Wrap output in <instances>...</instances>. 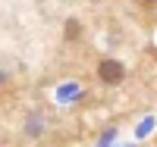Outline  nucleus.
Instances as JSON below:
<instances>
[{
	"label": "nucleus",
	"mask_w": 157,
	"mask_h": 147,
	"mask_svg": "<svg viewBox=\"0 0 157 147\" xmlns=\"http://www.w3.org/2000/svg\"><path fill=\"white\" fill-rule=\"evenodd\" d=\"M98 75H101V82H107V85H120L126 78V69H123V63H116V60H104L98 66Z\"/></svg>",
	"instance_id": "nucleus-1"
},
{
	"label": "nucleus",
	"mask_w": 157,
	"mask_h": 147,
	"mask_svg": "<svg viewBox=\"0 0 157 147\" xmlns=\"http://www.w3.org/2000/svg\"><path fill=\"white\" fill-rule=\"evenodd\" d=\"M78 31H82V25H78V22H66V38H69V41H72Z\"/></svg>",
	"instance_id": "nucleus-2"
},
{
	"label": "nucleus",
	"mask_w": 157,
	"mask_h": 147,
	"mask_svg": "<svg viewBox=\"0 0 157 147\" xmlns=\"http://www.w3.org/2000/svg\"><path fill=\"white\" fill-rule=\"evenodd\" d=\"M145 3H157V0H145Z\"/></svg>",
	"instance_id": "nucleus-3"
}]
</instances>
